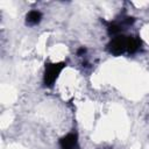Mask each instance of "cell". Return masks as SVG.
I'll return each instance as SVG.
<instances>
[{"label": "cell", "instance_id": "obj_1", "mask_svg": "<svg viewBox=\"0 0 149 149\" xmlns=\"http://www.w3.org/2000/svg\"><path fill=\"white\" fill-rule=\"evenodd\" d=\"M142 41L137 36L119 35L113 37L107 44V51L113 56H120L122 54H135L140 50Z\"/></svg>", "mask_w": 149, "mask_h": 149}, {"label": "cell", "instance_id": "obj_3", "mask_svg": "<svg viewBox=\"0 0 149 149\" xmlns=\"http://www.w3.org/2000/svg\"><path fill=\"white\" fill-rule=\"evenodd\" d=\"M59 147L61 149H79L78 143V135L77 133H69L59 139Z\"/></svg>", "mask_w": 149, "mask_h": 149}, {"label": "cell", "instance_id": "obj_5", "mask_svg": "<svg viewBox=\"0 0 149 149\" xmlns=\"http://www.w3.org/2000/svg\"><path fill=\"white\" fill-rule=\"evenodd\" d=\"M86 52V49L85 48H80L78 51H77V54H78V56H81V55H84Z\"/></svg>", "mask_w": 149, "mask_h": 149}, {"label": "cell", "instance_id": "obj_2", "mask_svg": "<svg viewBox=\"0 0 149 149\" xmlns=\"http://www.w3.org/2000/svg\"><path fill=\"white\" fill-rule=\"evenodd\" d=\"M66 66L65 62L59 63H45L44 74H43V84L45 87H51L58 79L61 72Z\"/></svg>", "mask_w": 149, "mask_h": 149}, {"label": "cell", "instance_id": "obj_4", "mask_svg": "<svg viewBox=\"0 0 149 149\" xmlns=\"http://www.w3.org/2000/svg\"><path fill=\"white\" fill-rule=\"evenodd\" d=\"M42 20V13L40 10H30L26 15V23L28 26H36Z\"/></svg>", "mask_w": 149, "mask_h": 149}]
</instances>
